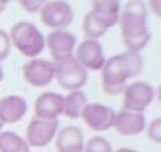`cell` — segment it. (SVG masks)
<instances>
[{"instance_id":"obj_1","label":"cell","mask_w":161,"mask_h":152,"mask_svg":"<svg viewBox=\"0 0 161 152\" xmlns=\"http://www.w3.org/2000/svg\"><path fill=\"white\" fill-rule=\"evenodd\" d=\"M11 45L17 48L24 56L36 58L42 52L45 47V37L42 33L30 21H19L10 30Z\"/></svg>"},{"instance_id":"obj_2","label":"cell","mask_w":161,"mask_h":152,"mask_svg":"<svg viewBox=\"0 0 161 152\" xmlns=\"http://www.w3.org/2000/svg\"><path fill=\"white\" fill-rule=\"evenodd\" d=\"M100 77H102V89L105 93H123L125 87L127 86V80L130 79L125 55L119 54V55H113L106 59L100 69Z\"/></svg>"},{"instance_id":"obj_3","label":"cell","mask_w":161,"mask_h":152,"mask_svg":"<svg viewBox=\"0 0 161 152\" xmlns=\"http://www.w3.org/2000/svg\"><path fill=\"white\" fill-rule=\"evenodd\" d=\"M54 79L65 90H80L88 80V71L75 59V56L54 61Z\"/></svg>"},{"instance_id":"obj_4","label":"cell","mask_w":161,"mask_h":152,"mask_svg":"<svg viewBox=\"0 0 161 152\" xmlns=\"http://www.w3.org/2000/svg\"><path fill=\"white\" fill-rule=\"evenodd\" d=\"M122 35H137L147 31V6L143 2H129L120 11L119 17Z\"/></svg>"},{"instance_id":"obj_5","label":"cell","mask_w":161,"mask_h":152,"mask_svg":"<svg viewBox=\"0 0 161 152\" xmlns=\"http://www.w3.org/2000/svg\"><path fill=\"white\" fill-rule=\"evenodd\" d=\"M154 87L146 82H133L123 90V108L143 113L154 100Z\"/></svg>"},{"instance_id":"obj_6","label":"cell","mask_w":161,"mask_h":152,"mask_svg":"<svg viewBox=\"0 0 161 152\" xmlns=\"http://www.w3.org/2000/svg\"><path fill=\"white\" fill-rule=\"evenodd\" d=\"M41 21L54 30H64L74 21V10L67 2H45L40 10Z\"/></svg>"},{"instance_id":"obj_7","label":"cell","mask_w":161,"mask_h":152,"mask_svg":"<svg viewBox=\"0 0 161 152\" xmlns=\"http://www.w3.org/2000/svg\"><path fill=\"white\" fill-rule=\"evenodd\" d=\"M58 131V120H40L33 118L27 127L25 142L28 147L42 148L48 145Z\"/></svg>"},{"instance_id":"obj_8","label":"cell","mask_w":161,"mask_h":152,"mask_svg":"<svg viewBox=\"0 0 161 152\" xmlns=\"http://www.w3.org/2000/svg\"><path fill=\"white\" fill-rule=\"evenodd\" d=\"M23 76L25 82L36 87L48 86L54 80V64L48 59L34 58L23 66Z\"/></svg>"},{"instance_id":"obj_9","label":"cell","mask_w":161,"mask_h":152,"mask_svg":"<svg viewBox=\"0 0 161 152\" xmlns=\"http://www.w3.org/2000/svg\"><path fill=\"white\" fill-rule=\"evenodd\" d=\"M114 116L116 113L110 107L100 103H88L80 114L85 124L95 131H106L112 128L114 123Z\"/></svg>"},{"instance_id":"obj_10","label":"cell","mask_w":161,"mask_h":152,"mask_svg":"<svg viewBox=\"0 0 161 152\" xmlns=\"http://www.w3.org/2000/svg\"><path fill=\"white\" fill-rule=\"evenodd\" d=\"M45 45L50 50L54 61L68 58L74 55V50L76 45V37L72 33L65 30H54L45 38Z\"/></svg>"},{"instance_id":"obj_11","label":"cell","mask_w":161,"mask_h":152,"mask_svg":"<svg viewBox=\"0 0 161 152\" xmlns=\"http://www.w3.org/2000/svg\"><path fill=\"white\" fill-rule=\"evenodd\" d=\"M75 59L86 71H100L105 64L102 45L95 39H85L78 45Z\"/></svg>"},{"instance_id":"obj_12","label":"cell","mask_w":161,"mask_h":152,"mask_svg":"<svg viewBox=\"0 0 161 152\" xmlns=\"http://www.w3.org/2000/svg\"><path fill=\"white\" fill-rule=\"evenodd\" d=\"M64 110V96L55 92H45L37 97L34 103L36 118L40 120H58Z\"/></svg>"},{"instance_id":"obj_13","label":"cell","mask_w":161,"mask_h":152,"mask_svg":"<svg viewBox=\"0 0 161 152\" xmlns=\"http://www.w3.org/2000/svg\"><path fill=\"white\" fill-rule=\"evenodd\" d=\"M113 127L122 135H127V137L137 135V134L144 131L146 117L143 113H136V111H129L122 108L114 116Z\"/></svg>"},{"instance_id":"obj_14","label":"cell","mask_w":161,"mask_h":152,"mask_svg":"<svg viewBox=\"0 0 161 152\" xmlns=\"http://www.w3.org/2000/svg\"><path fill=\"white\" fill-rule=\"evenodd\" d=\"M91 16L93 20L105 28L106 31L116 25L119 23L120 17V3L113 2V0H108V2H93L91 8Z\"/></svg>"},{"instance_id":"obj_15","label":"cell","mask_w":161,"mask_h":152,"mask_svg":"<svg viewBox=\"0 0 161 152\" xmlns=\"http://www.w3.org/2000/svg\"><path fill=\"white\" fill-rule=\"evenodd\" d=\"M83 133L76 125H67L57 134V152H83Z\"/></svg>"},{"instance_id":"obj_16","label":"cell","mask_w":161,"mask_h":152,"mask_svg":"<svg viewBox=\"0 0 161 152\" xmlns=\"http://www.w3.org/2000/svg\"><path fill=\"white\" fill-rule=\"evenodd\" d=\"M27 111V102L20 96H7L0 100V116L4 124L17 123Z\"/></svg>"},{"instance_id":"obj_17","label":"cell","mask_w":161,"mask_h":152,"mask_svg":"<svg viewBox=\"0 0 161 152\" xmlns=\"http://www.w3.org/2000/svg\"><path fill=\"white\" fill-rule=\"evenodd\" d=\"M88 104V97L82 90H72L64 97V110L62 114L68 118H79L85 106Z\"/></svg>"},{"instance_id":"obj_18","label":"cell","mask_w":161,"mask_h":152,"mask_svg":"<svg viewBox=\"0 0 161 152\" xmlns=\"http://www.w3.org/2000/svg\"><path fill=\"white\" fill-rule=\"evenodd\" d=\"M0 152H30L28 144L23 137L13 131L0 133Z\"/></svg>"},{"instance_id":"obj_19","label":"cell","mask_w":161,"mask_h":152,"mask_svg":"<svg viewBox=\"0 0 161 152\" xmlns=\"http://www.w3.org/2000/svg\"><path fill=\"white\" fill-rule=\"evenodd\" d=\"M123 44L126 47V51H130V52H139L148 44V41L151 39V33L150 30L144 31L142 34H137V35H129L125 37L122 35Z\"/></svg>"},{"instance_id":"obj_20","label":"cell","mask_w":161,"mask_h":152,"mask_svg":"<svg viewBox=\"0 0 161 152\" xmlns=\"http://www.w3.org/2000/svg\"><path fill=\"white\" fill-rule=\"evenodd\" d=\"M83 33H85L88 39H95L97 41L99 38H102L108 31L105 28H102L96 21L93 20V17L91 16V13H86L85 18H83Z\"/></svg>"},{"instance_id":"obj_21","label":"cell","mask_w":161,"mask_h":152,"mask_svg":"<svg viewBox=\"0 0 161 152\" xmlns=\"http://www.w3.org/2000/svg\"><path fill=\"white\" fill-rule=\"evenodd\" d=\"M127 62V68H129V76L136 77L142 73L143 71V58L139 52H130V51H125L123 52Z\"/></svg>"},{"instance_id":"obj_22","label":"cell","mask_w":161,"mask_h":152,"mask_svg":"<svg viewBox=\"0 0 161 152\" xmlns=\"http://www.w3.org/2000/svg\"><path fill=\"white\" fill-rule=\"evenodd\" d=\"M83 152H112V145L103 137H93L86 142Z\"/></svg>"},{"instance_id":"obj_23","label":"cell","mask_w":161,"mask_h":152,"mask_svg":"<svg viewBox=\"0 0 161 152\" xmlns=\"http://www.w3.org/2000/svg\"><path fill=\"white\" fill-rule=\"evenodd\" d=\"M147 137L156 144L161 142V118H156L147 125Z\"/></svg>"},{"instance_id":"obj_24","label":"cell","mask_w":161,"mask_h":152,"mask_svg":"<svg viewBox=\"0 0 161 152\" xmlns=\"http://www.w3.org/2000/svg\"><path fill=\"white\" fill-rule=\"evenodd\" d=\"M11 50V41L8 34L4 30H0V62L8 56Z\"/></svg>"},{"instance_id":"obj_25","label":"cell","mask_w":161,"mask_h":152,"mask_svg":"<svg viewBox=\"0 0 161 152\" xmlns=\"http://www.w3.org/2000/svg\"><path fill=\"white\" fill-rule=\"evenodd\" d=\"M44 3L45 2H42V0H24V2H20V6L28 13H37L41 10Z\"/></svg>"},{"instance_id":"obj_26","label":"cell","mask_w":161,"mask_h":152,"mask_svg":"<svg viewBox=\"0 0 161 152\" xmlns=\"http://www.w3.org/2000/svg\"><path fill=\"white\" fill-rule=\"evenodd\" d=\"M150 7H151V10L154 11V14H156L157 17L161 16V2L160 0H154V2H151Z\"/></svg>"},{"instance_id":"obj_27","label":"cell","mask_w":161,"mask_h":152,"mask_svg":"<svg viewBox=\"0 0 161 152\" xmlns=\"http://www.w3.org/2000/svg\"><path fill=\"white\" fill-rule=\"evenodd\" d=\"M112 152H136L134 149H130V148H119L116 151H112Z\"/></svg>"},{"instance_id":"obj_28","label":"cell","mask_w":161,"mask_h":152,"mask_svg":"<svg viewBox=\"0 0 161 152\" xmlns=\"http://www.w3.org/2000/svg\"><path fill=\"white\" fill-rule=\"evenodd\" d=\"M4 7H6V3L4 2H0V13L4 10Z\"/></svg>"},{"instance_id":"obj_29","label":"cell","mask_w":161,"mask_h":152,"mask_svg":"<svg viewBox=\"0 0 161 152\" xmlns=\"http://www.w3.org/2000/svg\"><path fill=\"white\" fill-rule=\"evenodd\" d=\"M3 125H4V123H3V120H2V116H0V133H2V128H3Z\"/></svg>"},{"instance_id":"obj_30","label":"cell","mask_w":161,"mask_h":152,"mask_svg":"<svg viewBox=\"0 0 161 152\" xmlns=\"http://www.w3.org/2000/svg\"><path fill=\"white\" fill-rule=\"evenodd\" d=\"M2 79H3V69H2V66H0V82H2Z\"/></svg>"}]
</instances>
